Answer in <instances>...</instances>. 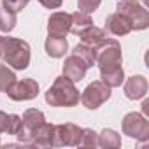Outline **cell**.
I'll use <instances>...</instances> for the list:
<instances>
[{
	"mask_svg": "<svg viewBox=\"0 0 149 149\" xmlns=\"http://www.w3.org/2000/svg\"><path fill=\"white\" fill-rule=\"evenodd\" d=\"M98 67H100V76L102 81L111 86H121L123 83V67H121V47L118 44V40L114 39H105L102 42V46L97 49V60Z\"/></svg>",
	"mask_w": 149,
	"mask_h": 149,
	"instance_id": "obj_1",
	"label": "cell"
},
{
	"mask_svg": "<svg viewBox=\"0 0 149 149\" xmlns=\"http://www.w3.org/2000/svg\"><path fill=\"white\" fill-rule=\"evenodd\" d=\"M79 91L74 86V81L68 79L67 76L56 77L53 86L46 93V102L54 105V107H72L79 104Z\"/></svg>",
	"mask_w": 149,
	"mask_h": 149,
	"instance_id": "obj_2",
	"label": "cell"
},
{
	"mask_svg": "<svg viewBox=\"0 0 149 149\" xmlns=\"http://www.w3.org/2000/svg\"><path fill=\"white\" fill-rule=\"evenodd\" d=\"M2 58L6 60V63H9V67L16 70H23L30 63V46L21 39L9 37Z\"/></svg>",
	"mask_w": 149,
	"mask_h": 149,
	"instance_id": "obj_3",
	"label": "cell"
},
{
	"mask_svg": "<svg viewBox=\"0 0 149 149\" xmlns=\"http://www.w3.org/2000/svg\"><path fill=\"white\" fill-rule=\"evenodd\" d=\"M109 97H111V86H107L104 81H95L83 91V97L79 100L88 109H98L105 100H109Z\"/></svg>",
	"mask_w": 149,
	"mask_h": 149,
	"instance_id": "obj_4",
	"label": "cell"
},
{
	"mask_svg": "<svg viewBox=\"0 0 149 149\" xmlns=\"http://www.w3.org/2000/svg\"><path fill=\"white\" fill-rule=\"evenodd\" d=\"M119 13H123L133 25L135 30H142L147 26V21H149V16H147V11L137 2V0H121L116 7Z\"/></svg>",
	"mask_w": 149,
	"mask_h": 149,
	"instance_id": "obj_5",
	"label": "cell"
},
{
	"mask_svg": "<svg viewBox=\"0 0 149 149\" xmlns=\"http://www.w3.org/2000/svg\"><path fill=\"white\" fill-rule=\"evenodd\" d=\"M91 67V63L81 56L79 53L72 51V54L65 60V65H63V76H67L68 79H72L74 83L76 81H81L84 76H86V70Z\"/></svg>",
	"mask_w": 149,
	"mask_h": 149,
	"instance_id": "obj_6",
	"label": "cell"
},
{
	"mask_svg": "<svg viewBox=\"0 0 149 149\" xmlns=\"http://www.w3.org/2000/svg\"><path fill=\"white\" fill-rule=\"evenodd\" d=\"M7 97L16 100V102H21V100H32L37 97L39 93V84L37 81H33L32 77H26L23 81H14L9 88H7Z\"/></svg>",
	"mask_w": 149,
	"mask_h": 149,
	"instance_id": "obj_7",
	"label": "cell"
},
{
	"mask_svg": "<svg viewBox=\"0 0 149 149\" xmlns=\"http://www.w3.org/2000/svg\"><path fill=\"white\" fill-rule=\"evenodd\" d=\"M123 132L128 137L146 140L147 133H149V123H147V119L144 116H140L137 112H130L123 119Z\"/></svg>",
	"mask_w": 149,
	"mask_h": 149,
	"instance_id": "obj_8",
	"label": "cell"
},
{
	"mask_svg": "<svg viewBox=\"0 0 149 149\" xmlns=\"http://www.w3.org/2000/svg\"><path fill=\"white\" fill-rule=\"evenodd\" d=\"M83 128L72 123L54 126V146H79Z\"/></svg>",
	"mask_w": 149,
	"mask_h": 149,
	"instance_id": "obj_9",
	"label": "cell"
},
{
	"mask_svg": "<svg viewBox=\"0 0 149 149\" xmlns=\"http://www.w3.org/2000/svg\"><path fill=\"white\" fill-rule=\"evenodd\" d=\"M21 121H23V130H21L16 137H18L19 140H23V142L28 144L32 132H33L40 123H44V114H42L40 111H37V109H28V111L23 114Z\"/></svg>",
	"mask_w": 149,
	"mask_h": 149,
	"instance_id": "obj_10",
	"label": "cell"
},
{
	"mask_svg": "<svg viewBox=\"0 0 149 149\" xmlns=\"http://www.w3.org/2000/svg\"><path fill=\"white\" fill-rule=\"evenodd\" d=\"M105 30L111 32L112 35H126L133 30V25L123 13L116 11L105 19Z\"/></svg>",
	"mask_w": 149,
	"mask_h": 149,
	"instance_id": "obj_11",
	"label": "cell"
},
{
	"mask_svg": "<svg viewBox=\"0 0 149 149\" xmlns=\"http://www.w3.org/2000/svg\"><path fill=\"white\" fill-rule=\"evenodd\" d=\"M72 26V16L68 13H54L47 21L49 35H67Z\"/></svg>",
	"mask_w": 149,
	"mask_h": 149,
	"instance_id": "obj_12",
	"label": "cell"
},
{
	"mask_svg": "<svg viewBox=\"0 0 149 149\" xmlns=\"http://www.w3.org/2000/svg\"><path fill=\"white\" fill-rule=\"evenodd\" d=\"M33 146H54V126L49 123H40L30 135V142Z\"/></svg>",
	"mask_w": 149,
	"mask_h": 149,
	"instance_id": "obj_13",
	"label": "cell"
},
{
	"mask_svg": "<svg viewBox=\"0 0 149 149\" xmlns=\"http://www.w3.org/2000/svg\"><path fill=\"white\" fill-rule=\"evenodd\" d=\"M147 93V81L144 76H133L125 83V95L130 100L142 98Z\"/></svg>",
	"mask_w": 149,
	"mask_h": 149,
	"instance_id": "obj_14",
	"label": "cell"
},
{
	"mask_svg": "<svg viewBox=\"0 0 149 149\" xmlns=\"http://www.w3.org/2000/svg\"><path fill=\"white\" fill-rule=\"evenodd\" d=\"M79 37H81V42L83 44H86V46H90V47H93L95 51L102 46V42L107 39V35H105V30L104 28H97V26H88L84 32H81L79 33Z\"/></svg>",
	"mask_w": 149,
	"mask_h": 149,
	"instance_id": "obj_15",
	"label": "cell"
},
{
	"mask_svg": "<svg viewBox=\"0 0 149 149\" xmlns=\"http://www.w3.org/2000/svg\"><path fill=\"white\" fill-rule=\"evenodd\" d=\"M67 39L65 35H49L46 39V53L53 58H61L67 53Z\"/></svg>",
	"mask_w": 149,
	"mask_h": 149,
	"instance_id": "obj_16",
	"label": "cell"
},
{
	"mask_svg": "<svg viewBox=\"0 0 149 149\" xmlns=\"http://www.w3.org/2000/svg\"><path fill=\"white\" fill-rule=\"evenodd\" d=\"M72 16V26H70V32L72 33H81V32H84L88 26H91L93 25V21H91V16L88 14V13H83V11H77V13H74V14H70Z\"/></svg>",
	"mask_w": 149,
	"mask_h": 149,
	"instance_id": "obj_17",
	"label": "cell"
},
{
	"mask_svg": "<svg viewBox=\"0 0 149 149\" xmlns=\"http://www.w3.org/2000/svg\"><path fill=\"white\" fill-rule=\"evenodd\" d=\"M16 21H18L16 13L6 9L4 6L0 7V30H2V32H11L16 26Z\"/></svg>",
	"mask_w": 149,
	"mask_h": 149,
	"instance_id": "obj_18",
	"label": "cell"
},
{
	"mask_svg": "<svg viewBox=\"0 0 149 149\" xmlns=\"http://www.w3.org/2000/svg\"><path fill=\"white\" fill-rule=\"evenodd\" d=\"M98 146H102V147H119L121 139L114 130H104L98 135Z\"/></svg>",
	"mask_w": 149,
	"mask_h": 149,
	"instance_id": "obj_19",
	"label": "cell"
},
{
	"mask_svg": "<svg viewBox=\"0 0 149 149\" xmlns=\"http://www.w3.org/2000/svg\"><path fill=\"white\" fill-rule=\"evenodd\" d=\"M16 81L14 72L6 67V65H0V91H7V88Z\"/></svg>",
	"mask_w": 149,
	"mask_h": 149,
	"instance_id": "obj_20",
	"label": "cell"
},
{
	"mask_svg": "<svg viewBox=\"0 0 149 149\" xmlns=\"http://www.w3.org/2000/svg\"><path fill=\"white\" fill-rule=\"evenodd\" d=\"M79 146H98V140H97V133H95L93 130L83 128V135H81Z\"/></svg>",
	"mask_w": 149,
	"mask_h": 149,
	"instance_id": "obj_21",
	"label": "cell"
},
{
	"mask_svg": "<svg viewBox=\"0 0 149 149\" xmlns=\"http://www.w3.org/2000/svg\"><path fill=\"white\" fill-rule=\"evenodd\" d=\"M100 4H102V0H79V2H77V7H79V11L90 14V13L97 11Z\"/></svg>",
	"mask_w": 149,
	"mask_h": 149,
	"instance_id": "obj_22",
	"label": "cell"
},
{
	"mask_svg": "<svg viewBox=\"0 0 149 149\" xmlns=\"http://www.w3.org/2000/svg\"><path fill=\"white\" fill-rule=\"evenodd\" d=\"M28 2H30V0H4V7L18 14L23 7H26Z\"/></svg>",
	"mask_w": 149,
	"mask_h": 149,
	"instance_id": "obj_23",
	"label": "cell"
},
{
	"mask_svg": "<svg viewBox=\"0 0 149 149\" xmlns=\"http://www.w3.org/2000/svg\"><path fill=\"white\" fill-rule=\"evenodd\" d=\"M39 2H40L44 7H47V9H58V7L63 4V0H39Z\"/></svg>",
	"mask_w": 149,
	"mask_h": 149,
	"instance_id": "obj_24",
	"label": "cell"
},
{
	"mask_svg": "<svg viewBox=\"0 0 149 149\" xmlns=\"http://www.w3.org/2000/svg\"><path fill=\"white\" fill-rule=\"evenodd\" d=\"M7 126H9V114L0 111V133H2V132L7 133Z\"/></svg>",
	"mask_w": 149,
	"mask_h": 149,
	"instance_id": "obj_25",
	"label": "cell"
},
{
	"mask_svg": "<svg viewBox=\"0 0 149 149\" xmlns=\"http://www.w3.org/2000/svg\"><path fill=\"white\" fill-rule=\"evenodd\" d=\"M7 39L9 37H2L0 35V58L4 56V49H6V44H7Z\"/></svg>",
	"mask_w": 149,
	"mask_h": 149,
	"instance_id": "obj_26",
	"label": "cell"
}]
</instances>
